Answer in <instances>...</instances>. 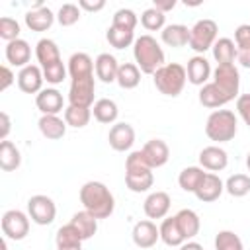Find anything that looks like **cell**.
<instances>
[{
  "mask_svg": "<svg viewBox=\"0 0 250 250\" xmlns=\"http://www.w3.org/2000/svg\"><path fill=\"white\" fill-rule=\"evenodd\" d=\"M80 203L96 219H107L115 209V197L102 182L90 180L80 188Z\"/></svg>",
  "mask_w": 250,
  "mask_h": 250,
  "instance_id": "1",
  "label": "cell"
},
{
  "mask_svg": "<svg viewBox=\"0 0 250 250\" xmlns=\"http://www.w3.org/2000/svg\"><path fill=\"white\" fill-rule=\"evenodd\" d=\"M133 57H135V64L145 74H154L160 66L166 64L164 62V51H162L160 43L152 35H148V33L135 39V43H133Z\"/></svg>",
  "mask_w": 250,
  "mask_h": 250,
  "instance_id": "2",
  "label": "cell"
},
{
  "mask_svg": "<svg viewBox=\"0 0 250 250\" xmlns=\"http://www.w3.org/2000/svg\"><path fill=\"white\" fill-rule=\"evenodd\" d=\"M152 80L160 94L168 98H176L182 94L188 82V72H186V66L180 62H166L152 74Z\"/></svg>",
  "mask_w": 250,
  "mask_h": 250,
  "instance_id": "3",
  "label": "cell"
},
{
  "mask_svg": "<svg viewBox=\"0 0 250 250\" xmlns=\"http://www.w3.org/2000/svg\"><path fill=\"white\" fill-rule=\"evenodd\" d=\"M238 131V119L230 109H215L205 121V135L215 143H229Z\"/></svg>",
  "mask_w": 250,
  "mask_h": 250,
  "instance_id": "4",
  "label": "cell"
},
{
  "mask_svg": "<svg viewBox=\"0 0 250 250\" xmlns=\"http://www.w3.org/2000/svg\"><path fill=\"white\" fill-rule=\"evenodd\" d=\"M217 33H219V25L215 20L203 18L197 20L193 23V27H189V49H193L197 55H203L205 51L213 49L215 41H217Z\"/></svg>",
  "mask_w": 250,
  "mask_h": 250,
  "instance_id": "5",
  "label": "cell"
},
{
  "mask_svg": "<svg viewBox=\"0 0 250 250\" xmlns=\"http://www.w3.org/2000/svg\"><path fill=\"white\" fill-rule=\"evenodd\" d=\"M96 94V78L94 74H84V76H74L70 78V90H68V104L78 105V107H88L92 109Z\"/></svg>",
  "mask_w": 250,
  "mask_h": 250,
  "instance_id": "6",
  "label": "cell"
},
{
  "mask_svg": "<svg viewBox=\"0 0 250 250\" xmlns=\"http://www.w3.org/2000/svg\"><path fill=\"white\" fill-rule=\"evenodd\" d=\"M213 84H217V88L227 96V100L232 102L234 98H238L240 90L238 68L234 64H217V68L213 70Z\"/></svg>",
  "mask_w": 250,
  "mask_h": 250,
  "instance_id": "7",
  "label": "cell"
},
{
  "mask_svg": "<svg viewBox=\"0 0 250 250\" xmlns=\"http://www.w3.org/2000/svg\"><path fill=\"white\" fill-rule=\"evenodd\" d=\"M27 215L35 225H51L57 217V205L49 195L37 193L27 199Z\"/></svg>",
  "mask_w": 250,
  "mask_h": 250,
  "instance_id": "8",
  "label": "cell"
},
{
  "mask_svg": "<svg viewBox=\"0 0 250 250\" xmlns=\"http://www.w3.org/2000/svg\"><path fill=\"white\" fill-rule=\"evenodd\" d=\"M2 232L10 240H23L29 232V215L20 209H8L2 215Z\"/></svg>",
  "mask_w": 250,
  "mask_h": 250,
  "instance_id": "9",
  "label": "cell"
},
{
  "mask_svg": "<svg viewBox=\"0 0 250 250\" xmlns=\"http://www.w3.org/2000/svg\"><path fill=\"white\" fill-rule=\"evenodd\" d=\"M107 143L117 152L129 150L133 146V143H135V129H133V125H129L125 121L113 123L109 133H107Z\"/></svg>",
  "mask_w": 250,
  "mask_h": 250,
  "instance_id": "10",
  "label": "cell"
},
{
  "mask_svg": "<svg viewBox=\"0 0 250 250\" xmlns=\"http://www.w3.org/2000/svg\"><path fill=\"white\" fill-rule=\"evenodd\" d=\"M43 82H45V76L39 64H27L18 72V86L25 94L37 96L43 90Z\"/></svg>",
  "mask_w": 250,
  "mask_h": 250,
  "instance_id": "11",
  "label": "cell"
},
{
  "mask_svg": "<svg viewBox=\"0 0 250 250\" xmlns=\"http://www.w3.org/2000/svg\"><path fill=\"white\" fill-rule=\"evenodd\" d=\"M199 164H201L203 170L221 172L229 164V154L219 145H209V146L201 148V152H199Z\"/></svg>",
  "mask_w": 250,
  "mask_h": 250,
  "instance_id": "12",
  "label": "cell"
},
{
  "mask_svg": "<svg viewBox=\"0 0 250 250\" xmlns=\"http://www.w3.org/2000/svg\"><path fill=\"white\" fill-rule=\"evenodd\" d=\"M131 236H133L135 246H139V248H152L160 240V230H158V227L150 219H145V221L135 223Z\"/></svg>",
  "mask_w": 250,
  "mask_h": 250,
  "instance_id": "13",
  "label": "cell"
},
{
  "mask_svg": "<svg viewBox=\"0 0 250 250\" xmlns=\"http://www.w3.org/2000/svg\"><path fill=\"white\" fill-rule=\"evenodd\" d=\"M35 105L43 115H59V111H62L64 100L57 88H43L35 96Z\"/></svg>",
  "mask_w": 250,
  "mask_h": 250,
  "instance_id": "14",
  "label": "cell"
},
{
  "mask_svg": "<svg viewBox=\"0 0 250 250\" xmlns=\"http://www.w3.org/2000/svg\"><path fill=\"white\" fill-rule=\"evenodd\" d=\"M223 191H225V182L215 172H207L199 188L195 189V197L203 203H211V201H217Z\"/></svg>",
  "mask_w": 250,
  "mask_h": 250,
  "instance_id": "15",
  "label": "cell"
},
{
  "mask_svg": "<svg viewBox=\"0 0 250 250\" xmlns=\"http://www.w3.org/2000/svg\"><path fill=\"white\" fill-rule=\"evenodd\" d=\"M170 205H172V199L166 191H152L146 195L145 203H143V209H145V215L148 219H164L170 211Z\"/></svg>",
  "mask_w": 250,
  "mask_h": 250,
  "instance_id": "16",
  "label": "cell"
},
{
  "mask_svg": "<svg viewBox=\"0 0 250 250\" xmlns=\"http://www.w3.org/2000/svg\"><path fill=\"white\" fill-rule=\"evenodd\" d=\"M141 150H143V154H145V158H146V162H148V166L152 170L164 166L168 162V158H170V148H168V145L162 139L146 141Z\"/></svg>",
  "mask_w": 250,
  "mask_h": 250,
  "instance_id": "17",
  "label": "cell"
},
{
  "mask_svg": "<svg viewBox=\"0 0 250 250\" xmlns=\"http://www.w3.org/2000/svg\"><path fill=\"white\" fill-rule=\"evenodd\" d=\"M186 72H188V80L193 86H205L211 78V64L203 55H195L188 61Z\"/></svg>",
  "mask_w": 250,
  "mask_h": 250,
  "instance_id": "18",
  "label": "cell"
},
{
  "mask_svg": "<svg viewBox=\"0 0 250 250\" xmlns=\"http://www.w3.org/2000/svg\"><path fill=\"white\" fill-rule=\"evenodd\" d=\"M117 70H119V62L113 55L109 53H100L94 61V72L96 78H100L105 84H111L117 80Z\"/></svg>",
  "mask_w": 250,
  "mask_h": 250,
  "instance_id": "19",
  "label": "cell"
},
{
  "mask_svg": "<svg viewBox=\"0 0 250 250\" xmlns=\"http://www.w3.org/2000/svg\"><path fill=\"white\" fill-rule=\"evenodd\" d=\"M35 57H37V62H39L41 70L43 68H49V66H53V64H57V62L62 61L61 59L59 45L53 39H47V37H43V39L37 41V45H35Z\"/></svg>",
  "mask_w": 250,
  "mask_h": 250,
  "instance_id": "20",
  "label": "cell"
},
{
  "mask_svg": "<svg viewBox=\"0 0 250 250\" xmlns=\"http://www.w3.org/2000/svg\"><path fill=\"white\" fill-rule=\"evenodd\" d=\"M55 14L51 8L47 6H41V8H35V10H27L23 20H25V25L31 29V31H47L53 21H55Z\"/></svg>",
  "mask_w": 250,
  "mask_h": 250,
  "instance_id": "21",
  "label": "cell"
},
{
  "mask_svg": "<svg viewBox=\"0 0 250 250\" xmlns=\"http://www.w3.org/2000/svg\"><path fill=\"white\" fill-rule=\"evenodd\" d=\"M29 59H31V47L25 39H16V41H10L6 45V61L12 64V66H27L29 64Z\"/></svg>",
  "mask_w": 250,
  "mask_h": 250,
  "instance_id": "22",
  "label": "cell"
},
{
  "mask_svg": "<svg viewBox=\"0 0 250 250\" xmlns=\"http://www.w3.org/2000/svg\"><path fill=\"white\" fill-rule=\"evenodd\" d=\"M37 127H39V131H41V135L45 139L57 141V139H62L64 137L68 125L59 115H41L39 121H37Z\"/></svg>",
  "mask_w": 250,
  "mask_h": 250,
  "instance_id": "23",
  "label": "cell"
},
{
  "mask_svg": "<svg viewBox=\"0 0 250 250\" xmlns=\"http://www.w3.org/2000/svg\"><path fill=\"white\" fill-rule=\"evenodd\" d=\"M158 230H160V240H162L166 246L180 248V246L186 242V238H184V234H182V230H180V225H178V221H176V215L164 217V221L160 223Z\"/></svg>",
  "mask_w": 250,
  "mask_h": 250,
  "instance_id": "24",
  "label": "cell"
},
{
  "mask_svg": "<svg viewBox=\"0 0 250 250\" xmlns=\"http://www.w3.org/2000/svg\"><path fill=\"white\" fill-rule=\"evenodd\" d=\"M234 43H236V61L240 66L250 68V23H242L234 29Z\"/></svg>",
  "mask_w": 250,
  "mask_h": 250,
  "instance_id": "25",
  "label": "cell"
},
{
  "mask_svg": "<svg viewBox=\"0 0 250 250\" xmlns=\"http://www.w3.org/2000/svg\"><path fill=\"white\" fill-rule=\"evenodd\" d=\"M176 221H178L180 230H182L186 240H191V238H195L199 234L201 219H199V215L193 209H180L176 213Z\"/></svg>",
  "mask_w": 250,
  "mask_h": 250,
  "instance_id": "26",
  "label": "cell"
},
{
  "mask_svg": "<svg viewBox=\"0 0 250 250\" xmlns=\"http://www.w3.org/2000/svg\"><path fill=\"white\" fill-rule=\"evenodd\" d=\"M82 236L80 232L70 225H62L59 230H57V236H55V244H57V250H82Z\"/></svg>",
  "mask_w": 250,
  "mask_h": 250,
  "instance_id": "27",
  "label": "cell"
},
{
  "mask_svg": "<svg viewBox=\"0 0 250 250\" xmlns=\"http://www.w3.org/2000/svg\"><path fill=\"white\" fill-rule=\"evenodd\" d=\"M98 221L100 219H96L92 213H88L86 209H82V211H76L72 215L70 225L80 232L82 240H88V238H92L98 232Z\"/></svg>",
  "mask_w": 250,
  "mask_h": 250,
  "instance_id": "28",
  "label": "cell"
},
{
  "mask_svg": "<svg viewBox=\"0 0 250 250\" xmlns=\"http://www.w3.org/2000/svg\"><path fill=\"white\" fill-rule=\"evenodd\" d=\"M199 104L203 105V107H209V109H221L225 104H229V100H227V96L217 88V84H213V82H207L205 86H201L199 88Z\"/></svg>",
  "mask_w": 250,
  "mask_h": 250,
  "instance_id": "29",
  "label": "cell"
},
{
  "mask_svg": "<svg viewBox=\"0 0 250 250\" xmlns=\"http://www.w3.org/2000/svg\"><path fill=\"white\" fill-rule=\"evenodd\" d=\"M160 37L168 47H184L189 43V27L184 23H170L160 31Z\"/></svg>",
  "mask_w": 250,
  "mask_h": 250,
  "instance_id": "30",
  "label": "cell"
},
{
  "mask_svg": "<svg viewBox=\"0 0 250 250\" xmlns=\"http://www.w3.org/2000/svg\"><path fill=\"white\" fill-rule=\"evenodd\" d=\"M92 115L96 117V121L109 125V123H115V121H117L119 107H117V104H115L113 100H109V98H100V100H96V104L92 105Z\"/></svg>",
  "mask_w": 250,
  "mask_h": 250,
  "instance_id": "31",
  "label": "cell"
},
{
  "mask_svg": "<svg viewBox=\"0 0 250 250\" xmlns=\"http://www.w3.org/2000/svg\"><path fill=\"white\" fill-rule=\"evenodd\" d=\"M21 164V152L12 141L0 143V168L4 172H14Z\"/></svg>",
  "mask_w": 250,
  "mask_h": 250,
  "instance_id": "32",
  "label": "cell"
},
{
  "mask_svg": "<svg viewBox=\"0 0 250 250\" xmlns=\"http://www.w3.org/2000/svg\"><path fill=\"white\" fill-rule=\"evenodd\" d=\"M213 57L219 64H234L236 59V43L230 37H219L213 45Z\"/></svg>",
  "mask_w": 250,
  "mask_h": 250,
  "instance_id": "33",
  "label": "cell"
},
{
  "mask_svg": "<svg viewBox=\"0 0 250 250\" xmlns=\"http://www.w3.org/2000/svg\"><path fill=\"white\" fill-rule=\"evenodd\" d=\"M125 184L133 193H143L148 191L154 184V174L152 170H143V172H125Z\"/></svg>",
  "mask_w": 250,
  "mask_h": 250,
  "instance_id": "34",
  "label": "cell"
},
{
  "mask_svg": "<svg viewBox=\"0 0 250 250\" xmlns=\"http://www.w3.org/2000/svg\"><path fill=\"white\" fill-rule=\"evenodd\" d=\"M205 174H207V172H205L201 166H188V168H184V170L180 172L178 184H180V188H182L184 191L195 193V189L199 188V184H201V180L205 178Z\"/></svg>",
  "mask_w": 250,
  "mask_h": 250,
  "instance_id": "35",
  "label": "cell"
},
{
  "mask_svg": "<svg viewBox=\"0 0 250 250\" xmlns=\"http://www.w3.org/2000/svg\"><path fill=\"white\" fill-rule=\"evenodd\" d=\"M123 90H133L141 82V68L135 62H123L119 64L117 70V80H115Z\"/></svg>",
  "mask_w": 250,
  "mask_h": 250,
  "instance_id": "36",
  "label": "cell"
},
{
  "mask_svg": "<svg viewBox=\"0 0 250 250\" xmlns=\"http://www.w3.org/2000/svg\"><path fill=\"white\" fill-rule=\"evenodd\" d=\"M68 74L70 78L74 76H84V74H94V61L88 53H74L68 59Z\"/></svg>",
  "mask_w": 250,
  "mask_h": 250,
  "instance_id": "37",
  "label": "cell"
},
{
  "mask_svg": "<svg viewBox=\"0 0 250 250\" xmlns=\"http://www.w3.org/2000/svg\"><path fill=\"white\" fill-rule=\"evenodd\" d=\"M92 119V109L88 107H78V105H66L64 107V121L68 127H74V129H82L90 123Z\"/></svg>",
  "mask_w": 250,
  "mask_h": 250,
  "instance_id": "38",
  "label": "cell"
},
{
  "mask_svg": "<svg viewBox=\"0 0 250 250\" xmlns=\"http://www.w3.org/2000/svg\"><path fill=\"white\" fill-rule=\"evenodd\" d=\"M105 39H107V43H109L111 47H115V49H125V47H131V45L135 43V31L109 25V27H107V33H105Z\"/></svg>",
  "mask_w": 250,
  "mask_h": 250,
  "instance_id": "39",
  "label": "cell"
},
{
  "mask_svg": "<svg viewBox=\"0 0 250 250\" xmlns=\"http://www.w3.org/2000/svg\"><path fill=\"white\" fill-rule=\"evenodd\" d=\"M225 191L232 197H244L250 193V176L248 174H232L225 182Z\"/></svg>",
  "mask_w": 250,
  "mask_h": 250,
  "instance_id": "40",
  "label": "cell"
},
{
  "mask_svg": "<svg viewBox=\"0 0 250 250\" xmlns=\"http://www.w3.org/2000/svg\"><path fill=\"white\" fill-rule=\"evenodd\" d=\"M141 23L148 31H158V29L162 31L166 27V14H162V12H158L156 8L150 6L141 14Z\"/></svg>",
  "mask_w": 250,
  "mask_h": 250,
  "instance_id": "41",
  "label": "cell"
},
{
  "mask_svg": "<svg viewBox=\"0 0 250 250\" xmlns=\"http://www.w3.org/2000/svg\"><path fill=\"white\" fill-rule=\"evenodd\" d=\"M215 250H244V244L236 232L219 230L215 236Z\"/></svg>",
  "mask_w": 250,
  "mask_h": 250,
  "instance_id": "42",
  "label": "cell"
},
{
  "mask_svg": "<svg viewBox=\"0 0 250 250\" xmlns=\"http://www.w3.org/2000/svg\"><path fill=\"white\" fill-rule=\"evenodd\" d=\"M78 20H80V6H76V4L66 2V4H62V6L59 8V12H57V21H59L62 27H70V25H74Z\"/></svg>",
  "mask_w": 250,
  "mask_h": 250,
  "instance_id": "43",
  "label": "cell"
},
{
  "mask_svg": "<svg viewBox=\"0 0 250 250\" xmlns=\"http://www.w3.org/2000/svg\"><path fill=\"white\" fill-rule=\"evenodd\" d=\"M137 21H139V18H137V14H135L133 10H129V8H119V10L113 14L111 25L135 31V27H137Z\"/></svg>",
  "mask_w": 250,
  "mask_h": 250,
  "instance_id": "44",
  "label": "cell"
},
{
  "mask_svg": "<svg viewBox=\"0 0 250 250\" xmlns=\"http://www.w3.org/2000/svg\"><path fill=\"white\" fill-rule=\"evenodd\" d=\"M0 37L6 43L20 39V23L14 18H8V16L0 18Z\"/></svg>",
  "mask_w": 250,
  "mask_h": 250,
  "instance_id": "45",
  "label": "cell"
},
{
  "mask_svg": "<svg viewBox=\"0 0 250 250\" xmlns=\"http://www.w3.org/2000/svg\"><path fill=\"white\" fill-rule=\"evenodd\" d=\"M143 170H152L143 154V150H133L127 160H125V172H143Z\"/></svg>",
  "mask_w": 250,
  "mask_h": 250,
  "instance_id": "46",
  "label": "cell"
},
{
  "mask_svg": "<svg viewBox=\"0 0 250 250\" xmlns=\"http://www.w3.org/2000/svg\"><path fill=\"white\" fill-rule=\"evenodd\" d=\"M66 72H68V68L62 64V61L53 64V66H49V68H43V76H45L47 84H53V86L61 84L66 78Z\"/></svg>",
  "mask_w": 250,
  "mask_h": 250,
  "instance_id": "47",
  "label": "cell"
},
{
  "mask_svg": "<svg viewBox=\"0 0 250 250\" xmlns=\"http://www.w3.org/2000/svg\"><path fill=\"white\" fill-rule=\"evenodd\" d=\"M236 111L242 117V121L250 127V94H242L236 98Z\"/></svg>",
  "mask_w": 250,
  "mask_h": 250,
  "instance_id": "48",
  "label": "cell"
},
{
  "mask_svg": "<svg viewBox=\"0 0 250 250\" xmlns=\"http://www.w3.org/2000/svg\"><path fill=\"white\" fill-rule=\"evenodd\" d=\"M0 74H2L0 90H2V92H6V90L14 84V78H16V76H14V72H12V68H10L8 64H2V66H0Z\"/></svg>",
  "mask_w": 250,
  "mask_h": 250,
  "instance_id": "49",
  "label": "cell"
},
{
  "mask_svg": "<svg viewBox=\"0 0 250 250\" xmlns=\"http://www.w3.org/2000/svg\"><path fill=\"white\" fill-rule=\"evenodd\" d=\"M0 141H8V135H10V129H12V121H10V115L6 111L0 113Z\"/></svg>",
  "mask_w": 250,
  "mask_h": 250,
  "instance_id": "50",
  "label": "cell"
},
{
  "mask_svg": "<svg viewBox=\"0 0 250 250\" xmlns=\"http://www.w3.org/2000/svg\"><path fill=\"white\" fill-rule=\"evenodd\" d=\"M80 10H86V12H100L105 8V2L104 0H96V2H90V0H80L78 2Z\"/></svg>",
  "mask_w": 250,
  "mask_h": 250,
  "instance_id": "51",
  "label": "cell"
},
{
  "mask_svg": "<svg viewBox=\"0 0 250 250\" xmlns=\"http://www.w3.org/2000/svg\"><path fill=\"white\" fill-rule=\"evenodd\" d=\"M152 8H156L158 12L166 14V12H170V10L176 8V0H154L152 2Z\"/></svg>",
  "mask_w": 250,
  "mask_h": 250,
  "instance_id": "52",
  "label": "cell"
},
{
  "mask_svg": "<svg viewBox=\"0 0 250 250\" xmlns=\"http://www.w3.org/2000/svg\"><path fill=\"white\" fill-rule=\"evenodd\" d=\"M178 250H205L199 242H195V240H186Z\"/></svg>",
  "mask_w": 250,
  "mask_h": 250,
  "instance_id": "53",
  "label": "cell"
},
{
  "mask_svg": "<svg viewBox=\"0 0 250 250\" xmlns=\"http://www.w3.org/2000/svg\"><path fill=\"white\" fill-rule=\"evenodd\" d=\"M246 168H248V172H250V152L246 154Z\"/></svg>",
  "mask_w": 250,
  "mask_h": 250,
  "instance_id": "54",
  "label": "cell"
}]
</instances>
